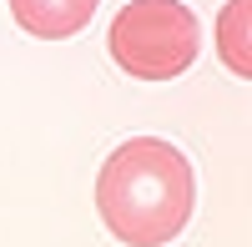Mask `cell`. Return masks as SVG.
I'll use <instances>...</instances> for the list:
<instances>
[{"label": "cell", "instance_id": "obj_1", "mask_svg": "<svg viewBox=\"0 0 252 247\" xmlns=\"http://www.w3.org/2000/svg\"><path fill=\"white\" fill-rule=\"evenodd\" d=\"M96 212L126 247H166L197 212V172L172 141L126 136L96 172Z\"/></svg>", "mask_w": 252, "mask_h": 247}, {"label": "cell", "instance_id": "obj_2", "mask_svg": "<svg viewBox=\"0 0 252 247\" xmlns=\"http://www.w3.org/2000/svg\"><path fill=\"white\" fill-rule=\"evenodd\" d=\"M106 51L136 81H177L202 51V26L182 0H126L111 15Z\"/></svg>", "mask_w": 252, "mask_h": 247}, {"label": "cell", "instance_id": "obj_3", "mask_svg": "<svg viewBox=\"0 0 252 247\" xmlns=\"http://www.w3.org/2000/svg\"><path fill=\"white\" fill-rule=\"evenodd\" d=\"M101 0H10L15 26L35 40H71L91 26Z\"/></svg>", "mask_w": 252, "mask_h": 247}, {"label": "cell", "instance_id": "obj_4", "mask_svg": "<svg viewBox=\"0 0 252 247\" xmlns=\"http://www.w3.org/2000/svg\"><path fill=\"white\" fill-rule=\"evenodd\" d=\"M247 15H252V0H232V5H222L217 15V51L222 61L232 66V76H252V56H247Z\"/></svg>", "mask_w": 252, "mask_h": 247}]
</instances>
